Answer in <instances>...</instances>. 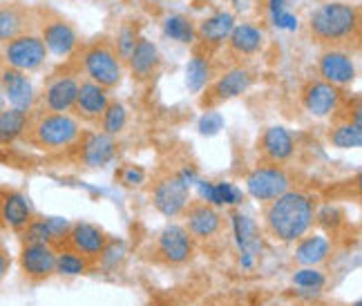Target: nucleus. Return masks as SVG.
I'll return each mask as SVG.
<instances>
[{
  "mask_svg": "<svg viewBox=\"0 0 362 306\" xmlns=\"http://www.w3.org/2000/svg\"><path fill=\"white\" fill-rule=\"evenodd\" d=\"M315 221V204L309 194L286 190L264 211V224L273 240L291 244L302 240Z\"/></svg>",
  "mask_w": 362,
  "mask_h": 306,
  "instance_id": "1",
  "label": "nucleus"
},
{
  "mask_svg": "<svg viewBox=\"0 0 362 306\" xmlns=\"http://www.w3.org/2000/svg\"><path fill=\"white\" fill-rule=\"evenodd\" d=\"M309 27L320 43L336 47L358 36L360 16L358 9L346 3H325L311 13Z\"/></svg>",
  "mask_w": 362,
  "mask_h": 306,
  "instance_id": "2",
  "label": "nucleus"
},
{
  "mask_svg": "<svg viewBox=\"0 0 362 306\" xmlns=\"http://www.w3.org/2000/svg\"><path fill=\"white\" fill-rule=\"evenodd\" d=\"M78 121L69 114L45 112L36 121H30L25 139L40 150H61L78 139Z\"/></svg>",
  "mask_w": 362,
  "mask_h": 306,
  "instance_id": "3",
  "label": "nucleus"
},
{
  "mask_svg": "<svg viewBox=\"0 0 362 306\" xmlns=\"http://www.w3.org/2000/svg\"><path fill=\"white\" fill-rule=\"evenodd\" d=\"M86 72L96 86L105 90L117 88L123 76V67L115 47L107 43H96L94 47H90L86 52Z\"/></svg>",
  "mask_w": 362,
  "mask_h": 306,
  "instance_id": "4",
  "label": "nucleus"
},
{
  "mask_svg": "<svg viewBox=\"0 0 362 306\" xmlns=\"http://www.w3.org/2000/svg\"><path fill=\"white\" fill-rule=\"evenodd\" d=\"M3 57L7 67L21 69V72H34L47 59V47L36 34H21L9 43H5Z\"/></svg>",
  "mask_w": 362,
  "mask_h": 306,
  "instance_id": "5",
  "label": "nucleus"
},
{
  "mask_svg": "<svg viewBox=\"0 0 362 306\" xmlns=\"http://www.w3.org/2000/svg\"><path fill=\"white\" fill-rule=\"evenodd\" d=\"M18 264H21V273L27 282L40 284L57 273V250L47 244L23 242Z\"/></svg>",
  "mask_w": 362,
  "mask_h": 306,
  "instance_id": "6",
  "label": "nucleus"
},
{
  "mask_svg": "<svg viewBox=\"0 0 362 306\" xmlns=\"http://www.w3.org/2000/svg\"><path fill=\"white\" fill-rule=\"evenodd\" d=\"M291 186L288 175L280 165H259L246 177V188L250 197L257 199L259 204H271L280 194H284Z\"/></svg>",
  "mask_w": 362,
  "mask_h": 306,
  "instance_id": "7",
  "label": "nucleus"
},
{
  "mask_svg": "<svg viewBox=\"0 0 362 306\" xmlns=\"http://www.w3.org/2000/svg\"><path fill=\"white\" fill-rule=\"evenodd\" d=\"M192 253H194L192 237L181 226L163 228L155 242V257L161 264H168V266H181V264L190 261Z\"/></svg>",
  "mask_w": 362,
  "mask_h": 306,
  "instance_id": "8",
  "label": "nucleus"
},
{
  "mask_svg": "<svg viewBox=\"0 0 362 306\" xmlns=\"http://www.w3.org/2000/svg\"><path fill=\"white\" fill-rule=\"evenodd\" d=\"M107 240L110 237L105 235V230H101L99 226L86 224V221H78V224H72V228H69L67 240H65V244L61 248L74 250V253L83 255L88 261L96 264V261H99V257H101V253H103Z\"/></svg>",
  "mask_w": 362,
  "mask_h": 306,
  "instance_id": "9",
  "label": "nucleus"
},
{
  "mask_svg": "<svg viewBox=\"0 0 362 306\" xmlns=\"http://www.w3.org/2000/svg\"><path fill=\"white\" fill-rule=\"evenodd\" d=\"M188 197V186L181 182L179 175L163 177L161 182H157L155 190H152V204L165 217H177L184 213L190 201Z\"/></svg>",
  "mask_w": 362,
  "mask_h": 306,
  "instance_id": "10",
  "label": "nucleus"
},
{
  "mask_svg": "<svg viewBox=\"0 0 362 306\" xmlns=\"http://www.w3.org/2000/svg\"><path fill=\"white\" fill-rule=\"evenodd\" d=\"M0 219H3L5 228L13 233H23L34 219L30 199L21 190L0 188Z\"/></svg>",
  "mask_w": 362,
  "mask_h": 306,
  "instance_id": "11",
  "label": "nucleus"
},
{
  "mask_svg": "<svg viewBox=\"0 0 362 306\" xmlns=\"http://www.w3.org/2000/svg\"><path fill=\"white\" fill-rule=\"evenodd\" d=\"M250 86H253V72L246 67H233L226 74H221L215 81V86L208 90L204 105L213 107L217 103L230 101V99H235V96H242L246 90H250Z\"/></svg>",
  "mask_w": 362,
  "mask_h": 306,
  "instance_id": "12",
  "label": "nucleus"
},
{
  "mask_svg": "<svg viewBox=\"0 0 362 306\" xmlns=\"http://www.w3.org/2000/svg\"><path fill=\"white\" fill-rule=\"evenodd\" d=\"M0 86H3V94H5V101L16 107L23 110V112H30L32 105H34V86L32 81L27 78L25 72L21 69H13V67H5L0 72Z\"/></svg>",
  "mask_w": 362,
  "mask_h": 306,
  "instance_id": "13",
  "label": "nucleus"
},
{
  "mask_svg": "<svg viewBox=\"0 0 362 306\" xmlns=\"http://www.w3.org/2000/svg\"><path fill=\"white\" fill-rule=\"evenodd\" d=\"M302 103L309 110V114L325 119L331 117L340 105V90L327 81H311L302 92Z\"/></svg>",
  "mask_w": 362,
  "mask_h": 306,
  "instance_id": "14",
  "label": "nucleus"
},
{
  "mask_svg": "<svg viewBox=\"0 0 362 306\" xmlns=\"http://www.w3.org/2000/svg\"><path fill=\"white\" fill-rule=\"evenodd\" d=\"M184 215H186V233L194 240H211L221 230V215L206 201L186 206Z\"/></svg>",
  "mask_w": 362,
  "mask_h": 306,
  "instance_id": "15",
  "label": "nucleus"
},
{
  "mask_svg": "<svg viewBox=\"0 0 362 306\" xmlns=\"http://www.w3.org/2000/svg\"><path fill=\"white\" fill-rule=\"evenodd\" d=\"M317 72L322 76V81L331 83V86H349L356 78V63L346 52L333 47L327 49L317 63Z\"/></svg>",
  "mask_w": 362,
  "mask_h": 306,
  "instance_id": "16",
  "label": "nucleus"
},
{
  "mask_svg": "<svg viewBox=\"0 0 362 306\" xmlns=\"http://www.w3.org/2000/svg\"><path fill=\"white\" fill-rule=\"evenodd\" d=\"M259 152L269 161V165H280L293 157L296 141L291 132L282 128V125H271L259 139Z\"/></svg>",
  "mask_w": 362,
  "mask_h": 306,
  "instance_id": "17",
  "label": "nucleus"
},
{
  "mask_svg": "<svg viewBox=\"0 0 362 306\" xmlns=\"http://www.w3.org/2000/svg\"><path fill=\"white\" fill-rule=\"evenodd\" d=\"M107 103H110L107 90L96 86V83H92V81H86V83H78L76 103L72 110L83 121H101Z\"/></svg>",
  "mask_w": 362,
  "mask_h": 306,
  "instance_id": "18",
  "label": "nucleus"
},
{
  "mask_svg": "<svg viewBox=\"0 0 362 306\" xmlns=\"http://www.w3.org/2000/svg\"><path fill=\"white\" fill-rule=\"evenodd\" d=\"M78 94V81L74 76H59L54 78L45 94H43V105L45 112H57V114H67L76 103Z\"/></svg>",
  "mask_w": 362,
  "mask_h": 306,
  "instance_id": "19",
  "label": "nucleus"
},
{
  "mask_svg": "<svg viewBox=\"0 0 362 306\" xmlns=\"http://www.w3.org/2000/svg\"><path fill=\"white\" fill-rule=\"evenodd\" d=\"M40 40L45 43L47 52L57 54V57H67L76 47V32L63 18L47 20L43 25V32H40Z\"/></svg>",
  "mask_w": 362,
  "mask_h": 306,
  "instance_id": "20",
  "label": "nucleus"
},
{
  "mask_svg": "<svg viewBox=\"0 0 362 306\" xmlns=\"http://www.w3.org/2000/svg\"><path fill=\"white\" fill-rule=\"evenodd\" d=\"M159 61H161L159 47L148 38H139L134 49L130 52V57H128V65L132 69L134 78H139V81H146V78H150L152 74H155L157 67H159Z\"/></svg>",
  "mask_w": 362,
  "mask_h": 306,
  "instance_id": "21",
  "label": "nucleus"
},
{
  "mask_svg": "<svg viewBox=\"0 0 362 306\" xmlns=\"http://www.w3.org/2000/svg\"><path fill=\"white\" fill-rule=\"evenodd\" d=\"M115 155H117V143H115V139L105 132L88 136V141L83 143V150H81L83 163L92 165V168H101V165L110 163L115 159Z\"/></svg>",
  "mask_w": 362,
  "mask_h": 306,
  "instance_id": "22",
  "label": "nucleus"
},
{
  "mask_svg": "<svg viewBox=\"0 0 362 306\" xmlns=\"http://www.w3.org/2000/svg\"><path fill=\"white\" fill-rule=\"evenodd\" d=\"M230 224H233L235 240H238V246H240L242 253H248L253 257L257 253H262V235H259L253 219L244 213H233Z\"/></svg>",
  "mask_w": 362,
  "mask_h": 306,
  "instance_id": "23",
  "label": "nucleus"
},
{
  "mask_svg": "<svg viewBox=\"0 0 362 306\" xmlns=\"http://www.w3.org/2000/svg\"><path fill=\"white\" fill-rule=\"evenodd\" d=\"M30 13L21 5H0V43H9L16 36L27 34Z\"/></svg>",
  "mask_w": 362,
  "mask_h": 306,
  "instance_id": "24",
  "label": "nucleus"
},
{
  "mask_svg": "<svg viewBox=\"0 0 362 306\" xmlns=\"http://www.w3.org/2000/svg\"><path fill=\"white\" fill-rule=\"evenodd\" d=\"M331 255V244L322 235H304L296 246V261L302 266H317Z\"/></svg>",
  "mask_w": 362,
  "mask_h": 306,
  "instance_id": "25",
  "label": "nucleus"
},
{
  "mask_svg": "<svg viewBox=\"0 0 362 306\" xmlns=\"http://www.w3.org/2000/svg\"><path fill=\"white\" fill-rule=\"evenodd\" d=\"M262 43H264V32L259 30V27L250 25V23L235 25L230 36H228L230 49L235 54H240V57H248V54L259 52Z\"/></svg>",
  "mask_w": 362,
  "mask_h": 306,
  "instance_id": "26",
  "label": "nucleus"
},
{
  "mask_svg": "<svg viewBox=\"0 0 362 306\" xmlns=\"http://www.w3.org/2000/svg\"><path fill=\"white\" fill-rule=\"evenodd\" d=\"M30 121V112H23V110L16 107H5L0 112V143H13L16 139L25 136Z\"/></svg>",
  "mask_w": 362,
  "mask_h": 306,
  "instance_id": "27",
  "label": "nucleus"
},
{
  "mask_svg": "<svg viewBox=\"0 0 362 306\" xmlns=\"http://www.w3.org/2000/svg\"><path fill=\"white\" fill-rule=\"evenodd\" d=\"M235 27V16L233 13H226V11H219L215 16L202 20L199 25V38H204L206 43H221V40H226L233 32Z\"/></svg>",
  "mask_w": 362,
  "mask_h": 306,
  "instance_id": "28",
  "label": "nucleus"
},
{
  "mask_svg": "<svg viewBox=\"0 0 362 306\" xmlns=\"http://www.w3.org/2000/svg\"><path fill=\"white\" fill-rule=\"evenodd\" d=\"M331 143L338 148H360L362 146V125L360 123H340L329 134Z\"/></svg>",
  "mask_w": 362,
  "mask_h": 306,
  "instance_id": "29",
  "label": "nucleus"
},
{
  "mask_svg": "<svg viewBox=\"0 0 362 306\" xmlns=\"http://www.w3.org/2000/svg\"><path fill=\"white\" fill-rule=\"evenodd\" d=\"M90 266H92V261L74 253V250H69V248L57 250V273L61 275H81V273H88Z\"/></svg>",
  "mask_w": 362,
  "mask_h": 306,
  "instance_id": "30",
  "label": "nucleus"
},
{
  "mask_svg": "<svg viewBox=\"0 0 362 306\" xmlns=\"http://www.w3.org/2000/svg\"><path fill=\"white\" fill-rule=\"evenodd\" d=\"M163 32L168 38L179 40V43H192L194 36H197L194 25L186 16H177V13L163 20Z\"/></svg>",
  "mask_w": 362,
  "mask_h": 306,
  "instance_id": "31",
  "label": "nucleus"
},
{
  "mask_svg": "<svg viewBox=\"0 0 362 306\" xmlns=\"http://www.w3.org/2000/svg\"><path fill=\"white\" fill-rule=\"evenodd\" d=\"M125 123H128V110H125V105L119 103V101H110L103 117H101L103 132L110 134V136H115V134L123 132Z\"/></svg>",
  "mask_w": 362,
  "mask_h": 306,
  "instance_id": "32",
  "label": "nucleus"
},
{
  "mask_svg": "<svg viewBox=\"0 0 362 306\" xmlns=\"http://www.w3.org/2000/svg\"><path fill=\"white\" fill-rule=\"evenodd\" d=\"M211 78V65H208L206 59L194 57L190 59L188 67H186V86L190 92H202L204 86Z\"/></svg>",
  "mask_w": 362,
  "mask_h": 306,
  "instance_id": "33",
  "label": "nucleus"
},
{
  "mask_svg": "<svg viewBox=\"0 0 362 306\" xmlns=\"http://www.w3.org/2000/svg\"><path fill=\"white\" fill-rule=\"evenodd\" d=\"M325 282H327V277L320 273V271H315V269H302V271H298L296 275H293V284L298 286V288H306V290H315V288H322L325 286Z\"/></svg>",
  "mask_w": 362,
  "mask_h": 306,
  "instance_id": "34",
  "label": "nucleus"
},
{
  "mask_svg": "<svg viewBox=\"0 0 362 306\" xmlns=\"http://www.w3.org/2000/svg\"><path fill=\"white\" fill-rule=\"evenodd\" d=\"M136 40H139V36H136V27H132V25H123L121 30H119L117 49H115V52L119 54V59L128 61L130 52H132L134 45H136Z\"/></svg>",
  "mask_w": 362,
  "mask_h": 306,
  "instance_id": "35",
  "label": "nucleus"
},
{
  "mask_svg": "<svg viewBox=\"0 0 362 306\" xmlns=\"http://www.w3.org/2000/svg\"><path fill=\"white\" fill-rule=\"evenodd\" d=\"M242 201V192L235 188L233 184H226V182H221V184H213V204L217 206H235V204H240Z\"/></svg>",
  "mask_w": 362,
  "mask_h": 306,
  "instance_id": "36",
  "label": "nucleus"
},
{
  "mask_svg": "<svg viewBox=\"0 0 362 306\" xmlns=\"http://www.w3.org/2000/svg\"><path fill=\"white\" fill-rule=\"evenodd\" d=\"M221 128H224V119H221V114L215 112V110H208V114H204V119L199 121L202 134H215Z\"/></svg>",
  "mask_w": 362,
  "mask_h": 306,
  "instance_id": "37",
  "label": "nucleus"
},
{
  "mask_svg": "<svg viewBox=\"0 0 362 306\" xmlns=\"http://www.w3.org/2000/svg\"><path fill=\"white\" fill-rule=\"evenodd\" d=\"M121 182L125 184V186H141L144 184V179H146V175H144V170L141 168H136V165H130V168H125V170H121Z\"/></svg>",
  "mask_w": 362,
  "mask_h": 306,
  "instance_id": "38",
  "label": "nucleus"
},
{
  "mask_svg": "<svg viewBox=\"0 0 362 306\" xmlns=\"http://www.w3.org/2000/svg\"><path fill=\"white\" fill-rule=\"evenodd\" d=\"M340 213L338 211H333V208H325L322 213L317 215V224L320 226H325L327 230H333L338 224H340V217H338Z\"/></svg>",
  "mask_w": 362,
  "mask_h": 306,
  "instance_id": "39",
  "label": "nucleus"
},
{
  "mask_svg": "<svg viewBox=\"0 0 362 306\" xmlns=\"http://www.w3.org/2000/svg\"><path fill=\"white\" fill-rule=\"evenodd\" d=\"M273 18H275V25L282 27V30H296V27H298L296 16H293V13H288V11L273 13Z\"/></svg>",
  "mask_w": 362,
  "mask_h": 306,
  "instance_id": "40",
  "label": "nucleus"
},
{
  "mask_svg": "<svg viewBox=\"0 0 362 306\" xmlns=\"http://www.w3.org/2000/svg\"><path fill=\"white\" fill-rule=\"evenodd\" d=\"M9 266H11V257H9V250L7 246L0 242V282L5 280L7 273H9Z\"/></svg>",
  "mask_w": 362,
  "mask_h": 306,
  "instance_id": "41",
  "label": "nucleus"
},
{
  "mask_svg": "<svg viewBox=\"0 0 362 306\" xmlns=\"http://www.w3.org/2000/svg\"><path fill=\"white\" fill-rule=\"evenodd\" d=\"M240 264H242V269H244V271H248V269H253L255 257H253V255H248V253H242V257H240Z\"/></svg>",
  "mask_w": 362,
  "mask_h": 306,
  "instance_id": "42",
  "label": "nucleus"
},
{
  "mask_svg": "<svg viewBox=\"0 0 362 306\" xmlns=\"http://www.w3.org/2000/svg\"><path fill=\"white\" fill-rule=\"evenodd\" d=\"M271 11H273V13L286 11V0H271Z\"/></svg>",
  "mask_w": 362,
  "mask_h": 306,
  "instance_id": "43",
  "label": "nucleus"
},
{
  "mask_svg": "<svg viewBox=\"0 0 362 306\" xmlns=\"http://www.w3.org/2000/svg\"><path fill=\"white\" fill-rule=\"evenodd\" d=\"M5 94H3V86H0V112H3V110H5Z\"/></svg>",
  "mask_w": 362,
  "mask_h": 306,
  "instance_id": "44",
  "label": "nucleus"
},
{
  "mask_svg": "<svg viewBox=\"0 0 362 306\" xmlns=\"http://www.w3.org/2000/svg\"><path fill=\"white\" fill-rule=\"evenodd\" d=\"M0 228H5V224H3V219H0Z\"/></svg>",
  "mask_w": 362,
  "mask_h": 306,
  "instance_id": "45",
  "label": "nucleus"
},
{
  "mask_svg": "<svg viewBox=\"0 0 362 306\" xmlns=\"http://www.w3.org/2000/svg\"><path fill=\"white\" fill-rule=\"evenodd\" d=\"M354 306H362V304H360V302H356V304H354Z\"/></svg>",
  "mask_w": 362,
  "mask_h": 306,
  "instance_id": "46",
  "label": "nucleus"
}]
</instances>
